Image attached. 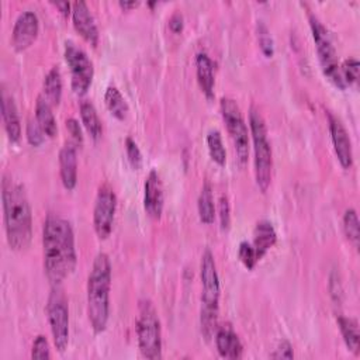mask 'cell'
<instances>
[{"label":"cell","mask_w":360,"mask_h":360,"mask_svg":"<svg viewBox=\"0 0 360 360\" xmlns=\"http://www.w3.org/2000/svg\"><path fill=\"white\" fill-rule=\"evenodd\" d=\"M44 271L52 287L60 285L76 269L77 253L70 222L49 214L42 226Z\"/></svg>","instance_id":"cell-1"},{"label":"cell","mask_w":360,"mask_h":360,"mask_svg":"<svg viewBox=\"0 0 360 360\" xmlns=\"http://www.w3.org/2000/svg\"><path fill=\"white\" fill-rule=\"evenodd\" d=\"M1 201L7 243L13 250H24L32 239V211L24 186L4 176Z\"/></svg>","instance_id":"cell-2"},{"label":"cell","mask_w":360,"mask_h":360,"mask_svg":"<svg viewBox=\"0 0 360 360\" xmlns=\"http://www.w3.org/2000/svg\"><path fill=\"white\" fill-rule=\"evenodd\" d=\"M111 262L107 253L100 252L91 264L87 277V316L94 333L105 330L110 318Z\"/></svg>","instance_id":"cell-3"},{"label":"cell","mask_w":360,"mask_h":360,"mask_svg":"<svg viewBox=\"0 0 360 360\" xmlns=\"http://www.w3.org/2000/svg\"><path fill=\"white\" fill-rule=\"evenodd\" d=\"M201 278V309H200V325L201 333L205 339H210L217 329L218 312H219V277L214 255L210 249H205L201 256L200 264Z\"/></svg>","instance_id":"cell-4"},{"label":"cell","mask_w":360,"mask_h":360,"mask_svg":"<svg viewBox=\"0 0 360 360\" xmlns=\"http://www.w3.org/2000/svg\"><path fill=\"white\" fill-rule=\"evenodd\" d=\"M249 129L253 142V167L255 180L262 193H266L271 183L273 172V152L267 138L266 122L255 107L249 111Z\"/></svg>","instance_id":"cell-5"},{"label":"cell","mask_w":360,"mask_h":360,"mask_svg":"<svg viewBox=\"0 0 360 360\" xmlns=\"http://www.w3.org/2000/svg\"><path fill=\"white\" fill-rule=\"evenodd\" d=\"M136 339L145 359H162V326L153 302L148 298L139 301L136 318Z\"/></svg>","instance_id":"cell-6"},{"label":"cell","mask_w":360,"mask_h":360,"mask_svg":"<svg viewBox=\"0 0 360 360\" xmlns=\"http://www.w3.org/2000/svg\"><path fill=\"white\" fill-rule=\"evenodd\" d=\"M309 27H311V32H312V38L315 42V48H316V53H318V59L322 68L323 75L340 90L346 89L345 80L342 77V72H340V66L338 63V56H336V51L332 42V38L329 35V31L326 30V27L319 21L318 17H315L314 14H309Z\"/></svg>","instance_id":"cell-7"},{"label":"cell","mask_w":360,"mask_h":360,"mask_svg":"<svg viewBox=\"0 0 360 360\" xmlns=\"http://www.w3.org/2000/svg\"><path fill=\"white\" fill-rule=\"evenodd\" d=\"M219 110L228 134L233 142L236 158L240 165H245L249 156V131L242 111L236 101L229 97L221 98Z\"/></svg>","instance_id":"cell-8"},{"label":"cell","mask_w":360,"mask_h":360,"mask_svg":"<svg viewBox=\"0 0 360 360\" xmlns=\"http://www.w3.org/2000/svg\"><path fill=\"white\" fill-rule=\"evenodd\" d=\"M46 316L53 345L59 353H63L69 345V308L59 285L52 287L48 297Z\"/></svg>","instance_id":"cell-9"},{"label":"cell","mask_w":360,"mask_h":360,"mask_svg":"<svg viewBox=\"0 0 360 360\" xmlns=\"http://www.w3.org/2000/svg\"><path fill=\"white\" fill-rule=\"evenodd\" d=\"M65 60L70 70V86L76 96H84L94 77V66L89 55L72 41L65 42Z\"/></svg>","instance_id":"cell-10"},{"label":"cell","mask_w":360,"mask_h":360,"mask_svg":"<svg viewBox=\"0 0 360 360\" xmlns=\"http://www.w3.org/2000/svg\"><path fill=\"white\" fill-rule=\"evenodd\" d=\"M117 210V195L108 184L98 187L94 208H93V226L100 239H107L112 231L114 217Z\"/></svg>","instance_id":"cell-11"},{"label":"cell","mask_w":360,"mask_h":360,"mask_svg":"<svg viewBox=\"0 0 360 360\" xmlns=\"http://www.w3.org/2000/svg\"><path fill=\"white\" fill-rule=\"evenodd\" d=\"M38 32H39L38 15L31 10H25L20 13L14 21L13 31H11L13 48L18 52L25 51L34 44V41L38 37Z\"/></svg>","instance_id":"cell-12"},{"label":"cell","mask_w":360,"mask_h":360,"mask_svg":"<svg viewBox=\"0 0 360 360\" xmlns=\"http://www.w3.org/2000/svg\"><path fill=\"white\" fill-rule=\"evenodd\" d=\"M328 122L336 158L343 169H350L353 165V148L350 136L342 121L332 112H328Z\"/></svg>","instance_id":"cell-13"},{"label":"cell","mask_w":360,"mask_h":360,"mask_svg":"<svg viewBox=\"0 0 360 360\" xmlns=\"http://www.w3.org/2000/svg\"><path fill=\"white\" fill-rule=\"evenodd\" d=\"M72 22L79 35L91 46L98 44V27L86 1L77 0L72 3Z\"/></svg>","instance_id":"cell-14"},{"label":"cell","mask_w":360,"mask_h":360,"mask_svg":"<svg viewBox=\"0 0 360 360\" xmlns=\"http://www.w3.org/2000/svg\"><path fill=\"white\" fill-rule=\"evenodd\" d=\"M163 205H165L163 184L159 173L155 169H152L148 173L145 186H143V208L150 218L159 219L163 212Z\"/></svg>","instance_id":"cell-15"},{"label":"cell","mask_w":360,"mask_h":360,"mask_svg":"<svg viewBox=\"0 0 360 360\" xmlns=\"http://www.w3.org/2000/svg\"><path fill=\"white\" fill-rule=\"evenodd\" d=\"M215 346H217L219 356L224 359L236 360L243 356V345L229 323L217 326Z\"/></svg>","instance_id":"cell-16"},{"label":"cell","mask_w":360,"mask_h":360,"mask_svg":"<svg viewBox=\"0 0 360 360\" xmlns=\"http://www.w3.org/2000/svg\"><path fill=\"white\" fill-rule=\"evenodd\" d=\"M59 173L66 190H73L77 183V149L73 142H66L59 150Z\"/></svg>","instance_id":"cell-17"},{"label":"cell","mask_w":360,"mask_h":360,"mask_svg":"<svg viewBox=\"0 0 360 360\" xmlns=\"http://www.w3.org/2000/svg\"><path fill=\"white\" fill-rule=\"evenodd\" d=\"M1 117L7 138L10 142H18L21 138V122L18 110L13 96L7 94L6 90H1Z\"/></svg>","instance_id":"cell-18"},{"label":"cell","mask_w":360,"mask_h":360,"mask_svg":"<svg viewBox=\"0 0 360 360\" xmlns=\"http://www.w3.org/2000/svg\"><path fill=\"white\" fill-rule=\"evenodd\" d=\"M276 242H277V232L273 224L267 219L259 221L253 229V240L250 242L256 252L257 259L262 260L264 255L274 246Z\"/></svg>","instance_id":"cell-19"},{"label":"cell","mask_w":360,"mask_h":360,"mask_svg":"<svg viewBox=\"0 0 360 360\" xmlns=\"http://www.w3.org/2000/svg\"><path fill=\"white\" fill-rule=\"evenodd\" d=\"M195 75L201 91L208 100H211L214 97L215 84L214 62L205 52H198L195 56Z\"/></svg>","instance_id":"cell-20"},{"label":"cell","mask_w":360,"mask_h":360,"mask_svg":"<svg viewBox=\"0 0 360 360\" xmlns=\"http://www.w3.org/2000/svg\"><path fill=\"white\" fill-rule=\"evenodd\" d=\"M79 114H80L82 124L86 128L90 138L93 141H98L103 136V124L94 104L89 100L80 101Z\"/></svg>","instance_id":"cell-21"},{"label":"cell","mask_w":360,"mask_h":360,"mask_svg":"<svg viewBox=\"0 0 360 360\" xmlns=\"http://www.w3.org/2000/svg\"><path fill=\"white\" fill-rule=\"evenodd\" d=\"M35 120L46 136L53 138L58 134V124L52 112V105L44 96H38L35 101Z\"/></svg>","instance_id":"cell-22"},{"label":"cell","mask_w":360,"mask_h":360,"mask_svg":"<svg viewBox=\"0 0 360 360\" xmlns=\"http://www.w3.org/2000/svg\"><path fill=\"white\" fill-rule=\"evenodd\" d=\"M338 326L340 330V335L343 338V342L346 345V347L354 353L359 354V340H360V333H359V323L354 318L350 316H343L339 315L338 316Z\"/></svg>","instance_id":"cell-23"},{"label":"cell","mask_w":360,"mask_h":360,"mask_svg":"<svg viewBox=\"0 0 360 360\" xmlns=\"http://www.w3.org/2000/svg\"><path fill=\"white\" fill-rule=\"evenodd\" d=\"M62 75L58 66H52L44 79V97L51 105H58L62 98Z\"/></svg>","instance_id":"cell-24"},{"label":"cell","mask_w":360,"mask_h":360,"mask_svg":"<svg viewBox=\"0 0 360 360\" xmlns=\"http://www.w3.org/2000/svg\"><path fill=\"white\" fill-rule=\"evenodd\" d=\"M197 210H198V218L202 224L211 225L215 219V204H214V195L212 188L208 181H205L200 190L198 200H197Z\"/></svg>","instance_id":"cell-25"},{"label":"cell","mask_w":360,"mask_h":360,"mask_svg":"<svg viewBox=\"0 0 360 360\" xmlns=\"http://www.w3.org/2000/svg\"><path fill=\"white\" fill-rule=\"evenodd\" d=\"M104 103L107 110L112 117H115L120 121H124L128 115V104L121 91L115 86H108L104 93Z\"/></svg>","instance_id":"cell-26"},{"label":"cell","mask_w":360,"mask_h":360,"mask_svg":"<svg viewBox=\"0 0 360 360\" xmlns=\"http://www.w3.org/2000/svg\"><path fill=\"white\" fill-rule=\"evenodd\" d=\"M207 148H208V153H210L211 159L218 166H224L226 163V150H225L219 131L211 129L207 134Z\"/></svg>","instance_id":"cell-27"},{"label":"cell","mask_w":360,"mask_h":360,"mask_svg":"<svg viewBox=\"0 0 360 360\" xmlns=\"http://www.w3.org/2000/svg\"><path fill=\"white\" fill-rule=\"evenodd\" d=\"M343 232L347 240L357 249L360 240V222L354 208H347L343 214Z\"/></svg>","instance_id":"cell-28"},{"label":"cell","mask_w":360,"mask_h":360,"mask_svg":"<svg viewBox=\"0 0 360 360\" xmlns=\"http://www.w3.org/2000/svg\"><path fill=\"white\" fill-rule=\"evenodd\" d=\"M257 41L262 53L266 58H271L274 55V41L267 25L263 21H257Z\"/></svg>","instance_id":"cell-29"},{"label":"cell","mask_w":360,"mask_h":360,"mask_svg":"<svg viewBox=\"0 0 360 360\" xmlns=\"http://www.w3.org/2000/svg\"><path fill=\"white\" fill-rule=\"evenodd\" d=\"M238 257L239 260L242 262V264L248 269V270H252L255 269V266L257 264L259 259L256 256V252L252 246L250 242H246V240H242L239 243V248H238Z\"/></svg>","instance_id":"cell-30"},{"label":"cell","mask_w":360,"mask_h":360,"mask_svg":"<svg viewBox=\"0 0 360 360\" xmlns=\"http://www.w3.org/2000/svg\"><path fill=\"white\" fill-rule=\"evenodd\" d=\"M25 136L27 141L31 146H41L45 141V132L42 131V128L39 127V124L37 122L35 118H30L27 121V128H25Z\"/></svg>","instance_id":"cell-31"},{"label":"cell","mask_w":360,"mask_h":360,"mask_svg":"<svg viewBox=\"0 0 360 360\" xmlns=\"http://www.w3.org/2000/svg\"><path fill=\"white\" fill-rule=\"evenodd\" d=\"M340 72H342V77L345 80V84L350 86V84H356L357 79H359V62L354 58H349L346 59L342 66H340Z\"/></svg>","instance_id":"cell-32"},{"label":"cell","mask_w":360,"mask_h":360,"mask_svg":"<svg viewBox=\"0 0 360 360\" xmlns=\"http://www.w3.org/2000/svg\"><path fill=\"white\" fill-rule=\"evenodd\" d=\"M125 152H127V158H128V162L132 166V169L138 170L142 166V160H143L142 152H141L138 143L131 136L125 138Z\"/></svg>","instance_id":"cell-33"},{"label":"cell","mask_w":360,"mask_h":360,"mask_svg":"<svg viewBox=\"0 0 360 360\" xmlns=\"http://www.w3.org/2000/svg\"><path fill=\"white\" fill-rule=\"evenodd\" d=\"M51 347L46 336L38 335L32 342L31 359H51Z\"/></svg>","instance_id":"cell-34"},{"label":"cell","mask_w":360,"mask_h":360,"mask_svg":"<svg viewBox=\"0 0 360 360\" xmlns=\"http://www.w3.org/2000/svg\"><path fill=\"white\" fill-rule=\"evenodd\" d=\"M218 217L221 231H228L231 226V205L226 194H221L218 200Z\"/></svg>","instance_id":"cell-35"},{"label":"cell","mask_w":360,"mask_h":360,"mask_svg":"<svg viewBox=\"0 0 360 360\" xmlns=\"http://www.w3.org/2000/svg\"><path fill=\"white\" fill-rule=\"evenodd\" d=\"M66 129L69 131L73 143L82 145L83 143V134H82V128L79 125V121L76 118H68L66 120Z\"/></svg>","instance_id":"cell-36"},{"label":"cell","mask_w":360,"mask_h":360,"mask_svg":"<svg viewBox=\"0 0 360 360\" xmlns=\"http://www.w3.org/2000/svg\"><path fill=\"white\" fill-rule=\"evenodd\" d=\"M271 359H292L294 352L290 342L283 340L278 343V346L274 349V352L270 354Z\"/></svg>","instance_id":"cell-37"},{"label":"cell","mask_w":360,"mask_h":360,"mask_svg":"<svg viewBox=\"0 0 360 360\" xmlns=\"http://www.w3.org/2000/svg\"><path fill=\"white\" fill-rule=\"evenodd\" d=\"M183 27H184V18H183V15H181L179 11L173 13V14L170 15V18H169V28H170L174 34H179V32L183 31Z\"/></svg>","instance_id":"cell-38"},{"label":"cell","mask_w":360,"mask_h":360,"mask_svg":"<svg viewBox=\"0 0 360 360\" xmlns=\"http://www.w3.org/2000/svg\"><path fill=\"white\" fill-rule=\"evenodd\" d=\"M53 4H55V7L59 8V11H60L65 17H68L69 14H72V4H70L69 1H56V3H53Z\"/></svg>","instance_id":"cell-39"},{"label":"cell","mask_w":360,"mask_h":360,"mask_svg":"<svg viewBox=\"0 0 360 360\" xmlns=\"http://www.w3.org/2000/svg\"><path fill=\"white\" fill-rule=\"evenodd\" d=\"M118 6L122 8V10H132L135 7L139 6V1H120Z\"/></svg>","instance_id":"cell-40"}]
</instances>
